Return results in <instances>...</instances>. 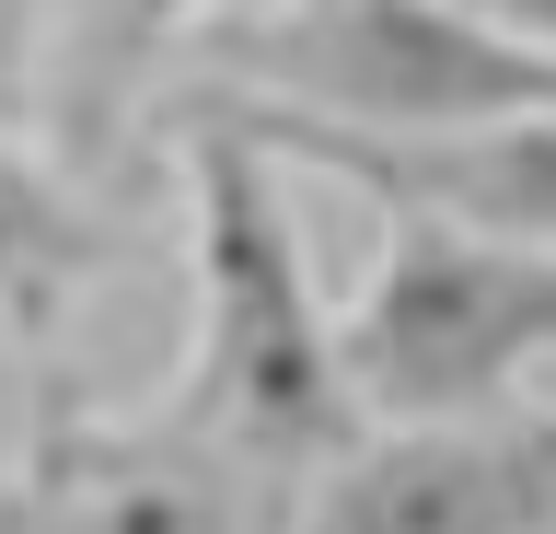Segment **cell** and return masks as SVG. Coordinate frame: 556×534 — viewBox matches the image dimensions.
Instances as JSON below:
<instances>
[{"label": "cell", "instance_id": "9c48e42d", "mask_svg": "<svg viewBox=\"0 0 556 534\" xmlns=\"http://www.w3.org/2000/svg\"><path fill=\"white\" fill-rule=\"evenodd\" d=\"M486 36H510V47H533V59H556V0H464Z\"/></svg>", "mask_w": 556, "mask_h": 534}, {"label": "cell", "instance_id": "7a4b0ae2", "mask_svg": "<svg viewBox=\"0 0 556 534\" xmlns=\"http://www.w3.org/2000/svg\"><path fill=\"white\" fill-rule=\"evenodd\" d=\"M186 94L302 128L429 140L556 105V59L486 36L464 0H255L186 47Z\"/></svg>", "mask_w": 556, "mask_h": 534}, {"label": "cell", "instance_id": "277c9868", "mask_svg": "<svg viewBox=\"0 0 556 534\" xmlns=\"http://www.w3.org/2000/svg\"><path fill=\"white\" fill-rule=\"evenodd\" d=\"M302 534H556V407L371 419L302 488Z\"/></svg>", "mask_w": 556, "mask_h": 534}, {"label": "cell", "instance_id": "52a82bcc", "mask_svg": "<svg viewBox=\"0 0 556 534\" xmlns=\"http://www.w3.org/2000/svg\"><path fill=\"white\" fill-rule=\"evenodd\" d=\"M104 256H116V245H104L81 175L0 116V325H47Z\"/></svg>", "mask_w": 556, "mask_h": 534}, {"label": "cell", "instance_id": "8992f818", "mask_svg": "<svg viewBox=\"0 0 556 534\" xmlns=\"http://www.w3.org/2000/svg\"><path fill=\"white\" fill-rule=\"evenodd\" d=\"M232 12H255V0H70L47 36V71H35V140L70 175H93L128 128V105L163 71H186V47Z\"/></svg>", "mask_w": 556, "mask_h": 534}, {"label": "cell", "instance_id": "5b68a950", "mask_svg": "<svg viewBox=\"0 0 556 534\" xmlns=\"http://www.w3.org/2000/svg\"><path fill=\"white\" fill-rule=\"evenodd\" d=\"M198 105V94H174ZM232 116L255 151L278 163H325L359 198H382L394 221H452V233H486V245H545L556 256V105L533 116H486V128H429V140H371V128H302V116Z\"/></svg>", "mask_w": 556, "mask_h": 534}, {"label": "cell", "instance_id": "6da1fadb", "mask_svg": "<svg viewBox=\"0 0 556 534\" xmlns=\"http://www.w3.org/2000/svg\"><path fill=\"white\" fill-rule=\"evenodd\" d=\"M174 151H186V280H198L186 430L255 499L313 488L371 419L348 395V337L302 268V221H290L278 151H255L208 105H174Z\"/></svg>", "mask_w": 556, "mask_h": 534}, {"label": "cell", "instance_id": "ba28073f", "mask_svg": "<svg viewBox=\"0 0 556 534\" xmlns=\"http://www.w3.org/2000/svg\"><path fill=\"white\" fill-rule=\"evenodd\" d=\"M59 12L70 0H0V116H35V71H47Z\"/></svg>", "mask_w": 556, "mask_h": 534}, {"label": "cell", "instance_id": "3957f363", "mask_svg": "<svg viewBox=\"0 0 556 534\" xmlns=\"http://www.w3.org/2000/svg\"><path fill=\"white\" fill-rule=\"evenodd\" d=\"M359 419H486L556 372V256L452 221H394L382 268L337 314Z\"/></svg>", "mask_w": 556, "mask_h": 534}]
</instances>
